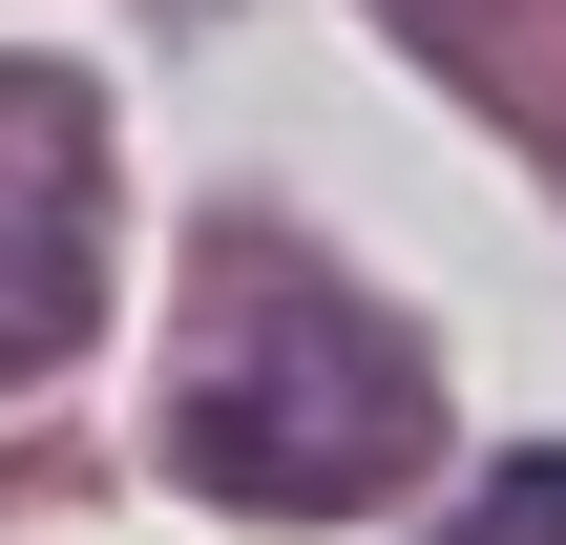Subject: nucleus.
<instances>
[{
    "mask_svg": "<svg viewBox=\"0 0 566 545\" xmlns=\"http://www.w3.org/2000/svg\"><path fill=\"white\" fill-rule=\"evenodd\" d=\"M420 441H441L420 336H378V315H336V294H252V315L189 357V399H168V462H189L210 504H252V525H336V504H378Z\"/></svg>",
    "mask_w": 566,
    "mask_h": 545,
    "instance_id": "obj_1",
    "label": "nucleus"
},
{
    "mask_svg": "<svg viewBox=\"0 0 566 545\" xmlns=\"http://www.w3.org/2000/svg\"><path fill=\"white\" fill-rule=\"evenodd\" d=\"M84 252H105V147H84V84H0V378L84 336Z\"/></svg>",
    "mask_w": 566,
    "mask_h": 545,
    "instance_id": "obj_2",
    "label": "nucleus"
},
{
    "mask_svg": "<svg viewBox=\"0 0 566 545\" xmlns=\"http://www.w3.org/2000/svg\"><path fill=\"white\" fill-rule=\"evenodd\" d=\"M441 545H566V441H546V462H504L483 504H441Z\"/></svg>",
    "mask_w": 566,
    "mask_h": 545,
    "instance_id": "obj_3",
    "label": "nucleus"
}]
</instances>
